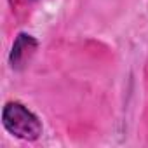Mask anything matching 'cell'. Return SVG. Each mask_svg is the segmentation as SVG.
<instances>
[{"label": "cell", "mask_w": 148, "mask_h": 148, "mask_svg": "<svg viewBox=\"0 0 148 148\" xmlns=\"http://www.w3.org/2000/svg\"><path fill=\"white\" fill-rule=\"evenodd\" d=\"M2 124L11 136L23 141H35L42 136V122L19 101H11L4 106Z\"/></svg>", "instance_id": "obj_1"}, {"label": "cell", "mask_w": 148, "mask_h": 148, "mask_svg": "<svg viewBox=\"0 0 148 148\" xmlns=\"http://www.w3.org/2000/svg\"><path fill=\"white\" fill-rule=\"evenodd\" d=\"M35 49H37V40L32 35L19 33L14 45H12V49H11V56H9L11 66L14 70H21L30 61V58L33 56Z\"/></svg>", "instance_id": "obj_2"}]
</instances>
